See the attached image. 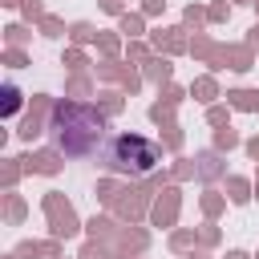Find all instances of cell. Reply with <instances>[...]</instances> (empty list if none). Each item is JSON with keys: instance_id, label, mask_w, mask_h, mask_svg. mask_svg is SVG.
Wrapping results in <instances>:
<instances>
[{"instance_id": "cell-2", "label": "cell", "mask_w": 259, "mask_h": 259, "mask_svg": "<svg viewBox=\"0 0 259 259\" xmlns=\"http://www.w3.org/2000/svg\"><path fill=\"white\" fill-rule=\"evenodd\" d=\"M101 158H105V166H109L113 174L146 178V174L158 170L162 150H158V142H150V138H142V134H113V138L105 142Z\"/></svg>"}, {"instance_id": "cell-1", "label": "cell", "mask_w": 259, "mask_h": 259, "mask_svg": "<svg viewBox=\"0 0 259 259\" xmlns=\"http://www.w3.org/2000/svg\"><path fill=\"white\" fill-rule=\"evenodd\" d=\"M105 138V117L93 109V105H81V101H57L53 105V117H49V142L69 154V158H85L101 146Z\"/></svg>"}]
</instances>
